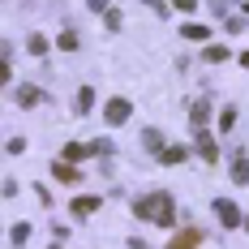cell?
Returning a JSON list of instances; mask_svg holds the SVG:
<instances>
[{
    "instance_id": "obj_1",
    "label": "cell",
    "mask_w": 249,
    "mask_h": 249,
    "mask_svg": "<svg viewBox=\"0 0 249 249\" xmlns=\"http://www.w3.org/2000/svg\"><path fill=\"white\" fill-rule=\"evenodd\" d=\"M133 215H142V219H146V215H155V219H159V228H172V198H168V194H150V198H142V202H133Z\"/></svg>"
},
{
    "instance_id": "obj_2",
    "label": "cell",
    "mask_w": 249,
    "mask_h": 249,
    "mask_svg": "<svg viewBox=\"0 0 249 249\" xmlns=\"http://www.w3.org/2000/svg\"><path fill=\"white\" fill-rule=\"evenodd\" d=\"M215 215L224 219V228H241V224H245L241 206H236V202H228V198H219V202H215Z\"/></svg>"
},
{
    "instance_id": "obj_3",
    "label": "cell",
    "mask_w": 249,
    "mask_h": 249,
    "mask_svg": "<svg viewBox=\"0 0 249 249\" xmlns=\"http://www.w3.org/2000/svg\"><path fill=\"white\" fill-rule=\"evenodd\" d=\"M129 112H133V107H129V99H112L103 116H107V124H124V121H129Z\"/></svg>"
},
{
    "instance_id": "obj_4",
    "label": "cell",
    "mask_w": 249,
    "mask_h": 249,
    "mask_svg": "<svg viewBox=\"0 0 249 249\" xmlns=\"http://www.w3.org/2000/svg\"><path fill=\"white\" fill-rule=\"evenodd\" d=\"M198 241H202V228H189V232H180V236H176L168 249H194Z\"/></svg>"
},
{
    "instance_id": "obj_5",
    "label": "cell",
    "mask_w": 249,
    "mask_h": 249,
    "mask_svg": "<svg viewBox=\"0 0 249 249\" xmlns=\"http://www.w3.org/2000/svg\"><path fill=\"white\" fill-rule=\"evenodd\" d=\"M198 150H202V159H215V138L206 129H198Z\"/></svg>"
},
{
    "instance_id": "obj_6",
    "label": "cell",
    "mask_w": 249,
    "mask_h": 249,
    "mask_svg": "<svg viewBox=\"0 0 249 249\" xmlns=\"http://www.w3.org/2000/svg\"><path fill=\"white\" fill-rule=\"evenodd\" d=\"M232 180H236V185H245V180H249V159H241V155L232 159Z\"/></svg>"
},
{
    "instance_id": "obj_7",
    "label": "cell",
    "mask_w": 249,
    "mask_h": 249,
    "mask_svg": "<svg viewBox=\"0 0 249 249\" xmlns=\"http://www.w3.org/2000/svg\"><path fill=\"white\" fill-rule=\"evenodd\" d=\"M163 163H185V146H163Z\"/></svg>"
},
{
    "instance_id": "obj_8",
    "label": "cell",
    "mask_w": 249,
    "mask_h": 249,
    "mask_svg": "<svg viewBox=\"0 0 249 249\" xmlns=\"http://www.w3.org/2000/svg\"><path fill=\"white\" fill-rule=\"evenodd\" d=\"M206 116H211V103H206V99L194 103V129H202V124H206Z\"/></svg>"
},
{
    "instance_id": "obj_9",
    "label": "cell",
    "mask_w": 249,
    "mask_h": 249,
    "mask_svg": "<svg viewBox=\"0 0 249 249\" xmlns=\"http://www.w3.org/2000/svg\"><path fill=\"white\" fill-rule=\"evenodd\" d=\"M90 103H95V90L82 86V90H77V112H90Z\"/></svg>"
},
{
    "instance_id": "obj_10",
    "label": "cell",
    "mask_w": 249,
    "mask_h": 249,
    "mask_svg": "<svg viewBox=\"0 0 249 249\" xmlns=\"http://www.w3.org/2000/svg\"><path fill=\"white\" fill-rule=\"evenodd\" d=\"M95 206H99V198H77L73 202V215H90Z\"/></svg>"
},
{
    "instance_id": "obj_11",
    "label": "cell",
    "mask_w": 249,
    "mask_h": 249,
    "mask_svg": "<svg viewBox=\"0 0 249 249\" xmlns=\"http://www.w3.org/2000/svg\"><path fill=\"white\" fill-rule=\"evenodd\" d=\"M206 35H211V30H206V26H198V22L185 26V39H206Z\"/></svg>"
},
{
    "instance_id": "obj_12",
    "label": "cell",
    "mask_w": 249,
    "mask_h": 249,
    "mask_svg": "<svg viewBox=\"0 0 249 249\" xmlns=\"http://www.w3.org/2000/svg\"><path fill=\"white\" fill-rule=\"evenodd\" d=\"M232 124H236V107H224L219 112V129H232Z\"/></svg>"
},
{
    "instance_id": "obj_13",
    "label": "cell",
    "mask_w": 249,
    "mask_h": 249,
    "mask_svg": "<svg viewBox=\"0 0 249 249\" xmlns=\"http://www.w3.org/2000/svg\"><path fill=\"white\" fill-rule=\"evenodd\" d=\"M30 52L43 56V52H48V39H43V35H30Z\"/></svg>"
},
{
    "instance_id": "obj_14",
    "label": "cell",
    "mask_w": 249,
    "mask_h": 249,
    "mask_svg": "<svg viewBox=\"0 0 249 249\" xmlns=\"http://www.w3.org/2000/svg\"><path fill=\"white\" fill-rule=\"evenodd\" d=\"M52 172H56V176H60V180H73V168H69V163H65V159H60V163H56V168H52Z\"/></svg>"
},
{
    "instance_id": "obj_15",
    "label": "cell",
    "mask_w": 249,
    "mask_h": 249,
    "mask_svg": "<svg viewBox=\"0 0 249 249\" xmlns=\"http://www.w3.org/2000/svg\"><path fill=\"white\" fill-rule=\"evenodd\" d=\"M86 150H90V146H77V142H73V146H65V155H60V159H82Z\"/></svg>"
},
{
    "instance_id": "obj_16",
    "label": "cell",
    "mask_w": 249,
    "mask_h": 249,
    "mask_svg": "<svg viewBox=\"0 0 249 249\" xmlns=\"http://www.w3.org/2000/svg\"><path fill=\"white\" fill-rule=\"evenodd\" d=\"M26 236H30V224H13V241H18V245H22Z\"/></svg>"
},
{
    "instance_id": "obj_17",
    "label": "cell",
    "mask_w": 249,
    "mask_h": 249,
    "mask_svg": "<svg viewBox=\"0 0 249 249\" xmlns=\"http://www.w3.org/2000/svg\"><path fill=\"white\" fill-rule=\"evenodd\" d=\"M60 48H69V52L77 48V35H73V30H65V35H60Z\"/></svg>"
},
{
    "instance_id": "obj_18",
    "label": "cell",
    "mask_w": 249,
    "mask_h": 249,
    "mask_svg": "<svg viewBox=\"0 0 249 249\" xmlns=\"http://www.w3.org/2000/svg\"><path fill=\"white\" fill-rule=\"evenodd\" d=\"M18 99H22V103H39V90H35V86H26V90L18 95Z\"/></svg>"
},
{
    "instance_id": "obj_19",
    "label": "cell",
    "mask_w": 249,
    "mask_h": 249,
    "mask_svg": "<svg viewBox=\"0 0 249 249\" xmlns=\"http://www.w3.org/2000/svg\"><path fill=\"white\" fill-rule=\"evenodd\" d=\"M90 155H112V142H90Z\"/></svg>"
},
{
    "instance_id": "obj_20",
    "label": "cell",
    "mask_w": 249,
    "mask_h": 249,
    "mask_svg": "<svg viewBox=\"0 0 249 249\" xmlns=\"http://www.w3.org/2000/svg\"><path fill=\"white\" fill-rule=\"evenodd\" d=\"M176 9H194V0H176Z\"/></svg>"
},
{
    "instance_id": "obj_21",
    "label": "cell",
    "mask_w": 249,
    "mask_h": 249,
    "mask_svg": "<svg viewBox=\"0 0 249 249\" xmlns=\"http://www.w3.org/2000/svg\"><path fill=\"white\" fill-rule=\"evenodd\" d=\"M241 65H245V69H249V52H245V56H241Z\"/></svg>"
},
{
    "instance_id": "obj_22",
    "label": "cell",
    "mask_w": 249,
    "mask_h": 249,
    "mask_svg": "<svg viewBox=\"0 0 249 249\" xmlns=\"http://www.w3.org/2000/svg\"><path fill=\"white\" fill-rule=\"evenodd\" d=\"M245 228H249V215H245Z\"/></svg>"
}]
</instances>
